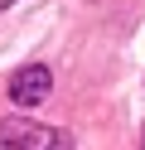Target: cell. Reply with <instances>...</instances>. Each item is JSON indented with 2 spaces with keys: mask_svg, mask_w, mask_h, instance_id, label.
Instances as JSON below:
<instances>
[{
  "mask_svg": "<svg viewBox=\"0 0 145 150\" xmlns=\"http://www.w3.org/2000/svg\"><path fill=\"white\" fill-rule=\"evenodd\" d=\"M5 5H15V0H0V10H5Z\"/></svg>",
  "mask_w": 145,
  "mask_h": 150,
  "instance_id": "obj_3",
  "label": "cell"
},
{
  "mask_svg": "<svg viewBox=\"0 0 145 150\" xmlns=\"http://www.w3.org/2000/svg\"><path fill=\"white\" fill-rule=\"evenodd\" d=\"M48 87H53L48 68L29 63V68H19L15 78H10V102H15V107H34V102H44V97H48Z\"/></svg>",
  "mask_w": 145,
  "mask_h": 150,
  "instance_id": "obj_2",
  "label": "cell"
},
{
  "mask_svg": "<svg viewBox=\"0 0 145 150\" xmlns=\"http://www.w3.org/2000/svg\"><path fill=\"white\" fill-rule=\"evenodd\" d=\"M0 150H68V136L44 121H0Z\"/></svg>",
  "mask_w": 145,
  "mask_h": 150,
  "instance_id": "obj_1",
  "label": "cell"
}]
</instances>
